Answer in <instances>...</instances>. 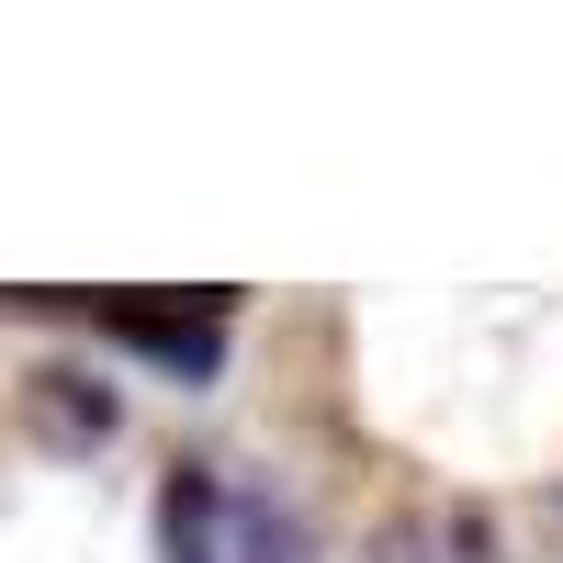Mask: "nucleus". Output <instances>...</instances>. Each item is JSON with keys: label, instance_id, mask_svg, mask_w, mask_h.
<instances>
[{"label": "nucleus", "instance_id": "1", "mask_svg": "<svg viewBox=\"0 0 563 563\" xmlns=\"http://www.w3.org/2000/svg\"><path fill=\"white\" fill-rule=\"evenodd\" d=\"M158 552L169 563H316L305 519L282 496L238 485L225 462H180V474L158 485Z\"/></svg>", "mask_w": 563, "mask_h": 563}, {"label": "nucleus", "instance_id": "2", "mask_svg": "<svg viewBox=\"0 0 563 563\" xmlns=\"http://www.w3.org/2000/svg\"><path fill=\"white\" fill-rule=\"evenodd\" d=\"M102 327H124L135 350H158V361H180V372H214V339H225V305L203 294L192 316H158V305H102Z\"/></svg>", "mask_w": 563, "mask_h": 563}, {"label": "nucleus", "instance_id": "3", "mask_svg": "<svg viewBox=\"0 0 563 563\" xmlns=\"http://www.w3.org/2000/svg\"><path fill=\"white\" fill-rule=\"evenodd\" d=\"M372 563H496V541H485V519H462V507H417V519L384 530Z\"/></svg>", "mask_w": 563, "mask_h": 563}]
</instances>
